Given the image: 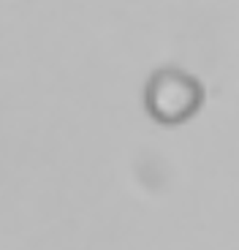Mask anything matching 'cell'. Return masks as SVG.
<instances>
[{
	"label": "cell",
	"mask_w": 239,
	"mask_h": 250,
	"mask_svg": "<svg viewBox=\"0 0 239 250\" xmlns=\"http://www.w3.org/2000/svg\"><path fill=\"white\" fill-rule=\"evenodd\" d=\"M204 84L193 74L174 65H163L150 76L144 87V106L152 120L179 125L190 120L204 104Z\"/></svg>",
	"instance_id": "obj_1"
}]
</instances>
